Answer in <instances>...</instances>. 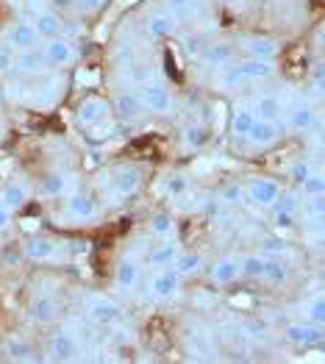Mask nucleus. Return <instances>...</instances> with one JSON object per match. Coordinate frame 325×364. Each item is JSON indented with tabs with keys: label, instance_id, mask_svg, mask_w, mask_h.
Segmentation results:
<instances>
[{
	"label": "nucleus",
	"instance_id": "nucleus-1",
	"mask_svg": "<svg viewBox=\"0 0 325 364\" xmlns=\"http://www.w3.org/2000/svg\"><path fill=\"white\" fill-rule=\"evenodd\" d=\"M103 178H106L100 183L103 195L109 192V198L119 203V200L137 195V189L142 186V167L139 164H119L114 170H109V176H103Z\"/></svg>",
	"mask_w": 325,
	"mask_h": 364
},
{
	"label": "nucleus",
	"instance_id": "nucleus-2",
	"mask_svg": "<svg viewBox=\"0 0 325 364\" xmlns=\"http://www.w3.org/2000/svg\"><path fill=\"white\" fill-rule=\"evenodd\" d=\"M97 203L89 192L73 189L70 195H64V217L73 220V225H87L92 220H97Z\"/></svg>",
	"mask_w": 325,
	"mask_h": 364
},
{
	"label": "nucleus",
	"instance_id": "nucleus-3",
	"mask_svg": "<svg viewBox=\"0 0 325 364\" xmlns=\"http://www.w3.org/2000/svg\"><path fill=\"white\" fill-rule=\"evenodd\" d=\"M139 97H142V106L150 114H173L176 109V97L173 92L167 90L161 81H148V84H139Z\"/></svg>",
	"mask_w": 325,
	"mask_h": 364
},
{
	"label": "nucleus",
	"instance_id": "nucleus-4",
	"mask_svg": "<svg viewBox=\"0 0 325 364\" xmlns=\"http://www.w3.org/2000/svg\"><path fill=\"white\" fill-rule=\"evenodd\" d=\"M181 275L173 270V267H156V273L150 275L148 281V298L153 301H161V304H167V301H173L181 295Z\"/></svg>",
	"mask_w": 325,
	"mask_h": 364
},
{
	"label": "nucleus",
	"instance_id": "nucleus-5",
	"mask_svg": "<svg viewBox=\"0 0 325 364\" xmlns=\"http://www.w3.org/2000/svg\"><path fill=\"white\" fill-rule=\"evenodd\" d=\"M45 359H48V362H61V364L81 359V345H78L75 334H70V331H59V334L48 336Z\"/></svg>",
	"mask_w": 325,
	"mask_h": 364
},
{
	"label": "nucleus",
	"instance_id": "nucleus-6",
	"mask_svg": "<svg viewBox=\"0 0 325 364\" xmlns=\"http://www.w3.org/2000/svg\"><path fill=\"white\" fill-rule=\"evenodd\" d=\"M42 53H45V59L50 67H70V64H75L78 61V48L73 45V39H67V36H53V39H45V45H42Z\"/></svg>",
	"mask_w": 325,
	"mask_h": 364
},
{
	"label": "nucleus",
	"instance_id": "nucleus-7",
	"mask_svg": "<svg viewBox=\"0 0 325 364\" xmlns=\"http://www.w3.org/2000/svg\"><path fill=\"white\" fill-rule=\"evenodd\" d=\"M278 192H281V183L272 181V178H262V176H256V178L245 183V200H250L259 209H270L275 203Z\"/></svg>",
	"mask_w": 325,
	"mask_h": 364
},
{
	"label": "nucleus",
	"instance_id": "nucleus-8",
	"mask_svg": "<svg viewBox=\"0 0 325 364\" xmlns=\"http://www.w3.org/2000/svg\"><path fill=\"white\" fill-rule=\"evenodd\" d=\"M109 112H112V103H109L106 97H100V95H89V97H84V100L78 103V109H75V120H78L81 128H92V125H97V122L106 120Z\"/></svg>",
	"mask_w": 325,
	"mask_h": 364
},
{
	"label": "nucleus",
	"instance_id": "nucleus-9",
	"mask_svg": "<svg viewBox=\"0 0 325 364\" xmlns=\"http://www.w3.org/2000/svg\"><path fill=\"white\" fill-rule=\"evenodd\" d=\"M73 189H78V178L73 173H67V170H50L39 181V195L42 198H64Z\"/></svg>",
	"mask_w": 325,
	"mask_h": 364
},
{
	"label": "nucleus",
	"instance_id": "nucleus-10",
	"mask_svg": "<svg viewBox=\"0 0 325 364\" xmlns=\"http://www.w3.org/2000/svg\"><path fill=\"white\" fill-rule=\"evenodd\" d=\"M87 314L92 317V323L97 326H114L122 320V309L117 301L106 298V295H92L87 298Z\"/></svg>",
	"mask_w": 325,
	"mask_h": 364
},
{
	"label": "nucleus",
	"instance_id": "nucleus-11",
	"mask_svg": "<svg viewBox=\"0 0 325 364\" xmlns=\"http://www.w3.org/2000/svg\"><path fill=\"white\" fill-rule=\"evenodd\" d=\"M281 134H284V122H272V120H256L250 125V131H247V142H250V148H256V151H267V148H272L278 139H281Z\"/></svg>",
	"mask_w": 325,
	"mask_h": 364
},
{
	"label": "nucleus",
	"instance_id": "nucleus-12",
	"mask_svg": "<svg viewBox=\"0 0 325 364\" xmlns=\"http://www.w3.org/2000/svg\"><path fill=\"white\" fill-rule=\"evenodd\" d=\"M39 45V33L33 28L31 20H14L9 28H6V48H11L14 53L17 50H28Z\"/></svg>",
	"mask_w": 325,
	"mask_h": 364
},
{
	"label": "nucleus",
	"instance_id": "nucleus-13",
	"mask_svg": "<svg viewBox=\"0 0 325 364\" xmlns=\"http://www.w3.org/2000/svg\"><path fill=\"white\" fill-rule=\"evenodd\" d=\"M281 122H284L289 131H295V134H309L320 120H317L314 106H309V103H295V106H287L284 120Z\"/></svg>",
	"mask_w": 325,
	"mask_h": 364
},
{
	"label": "nucleus",
	"instance_id": "nucleus-14",
	"mask_svg": "<svg viewBox=\"0 0 325 364\" xmlns=\"http://www.w3.org/2000/svg\"><path fill=\"white\" fill-rule=\"evenodd\" d=\"M112 109H114V114H117L119 120H125V122H134V120H139L142 114H148L145 106H142V97H139V92L137 90L117 92Z\"/></svg>",
	"mask_w": 325,
	"mask_h": 364
},
{
	"label": "nucleus",
	"instance_id": "nucleus-15",
	"mask_svg": "<svg viewBox=\"0 0 325 364\" xmlns=\"http://www.w3.org/2000/svg\"><path fill=\"white\" fill-rule=\"evenodd\" d=\"M28 314L36 326H53V323H59L61 306L53 295H36L28 306Z\"/></svg>",
	"mask_w": 325,
	"mask_h": 364
},
{
	"label": "nucleus",
	"instance_id": "nucleus-16",
	"mask_svg": "<svg viewBox=\"0 0 325 364\" xmlns=\"http://www.w3.org/2000/svg\"><path fill=\"white\" fill-rule=\"evenodd\" d=\"M48 67H50V64H48V59H45V53H42L39 45L14 53V70H17L20 75H33V78H39L42 73H48Z\"/></svg>",
	"mask_w": 325,
	"mask_h": 364
},
{
	"label": "nucleus",
	"instance_id": "nucleus-17",
	"mask_svg": "<svg viewBox=\"0 0 325 364\" xmlns=\"http://www.w3.org/2000/svg\"><path fill=\"white\" fill-rule=\"evenodd\" d=\"M208 278L217 284V287H228V284H234L242 278V262H239V256H220L211 267H208Z\"/></svg>",
	"mask_w": 325,
	"mask_h": 364
},
{
	"label": "nucleus",
	"instance_id": "nucleus-18",
	"mask_svg": "<svg viewBox=\"0 0 325 364\" xmlns=\"http://www.w3.org/2000/svg\"><path fill=\"white\" fill-rule=\"evenodd\" d=\"M31 200V183L26 178L9 181L0 186V206H6L9 212H20Z\"/></svg>",
	"mask_w": 325,
	"mask_h": 364
},
{
	"label": "nucleus",
	"instance_id": "nucleus-19",
	"mask_svg": "<svg viewBox=\"0 0 325 364\" xmlns=\"http://www.w3.org/2000/svg\"><path fill=\"white\" fill-rule=\"evenodd\" d=\"M142 284V264L137 259H122L114 270V287L122 295L137 292V287Z\"/></svg>",
	"mask_w": 325,
	"mask_h": 364
},
{
	"label": "nucleus",
	"instance_id": "nucleus-20",
	"mask_svg": "<svg viewBox=\"0 0 325 364\" xmlns=\"http://www.w3.org/2000/svg\"><path fill=\"white\" fill-rule=\"evenodd\" d=\"M250 112L256 114V120L281 122L284 120V112H287V103H284V97H278V95H259V97L250 103Z\"/></svg>",
	"mask_w": 325,
	"mask_h": 364
},
{
	"label": "nucleus",
	"instance_id": "nucleus-21",
	"mask_svg": "<svg viewBox=\"0 0 325 364\" xmlns=\"http://www.w3.org/2000/svg\"><path fill=\"white\" fill-rule=\"evenodd\" d=\"M0 350H3V356L9 362H39L33 345L23 334H9L3 339V348Z\"/></svg>",
	"mask_w": 325,
	"mask_h": 364
},
{
	"label": "nucleus",
	"instance_id": "nucleus-22",
	"mask_svg": "<svg viewBox=\"0 0 325 364\" xmlns=\"http://www.w3.org/2000/svg\"><path fill=\"white\" fill-rule=\"evenodd\" d=\"M31 23H33V28L39 33V39L61 36V26H64V20H61V14L56 9H36L33 17H31Z\"/></svg>",
	"mask_w": 325,
	"mask_h": 364
},
{
	"label": "nucleus",
	"instance_id": "nucleus-23",
	"mask_svg": "<svg viewBox=\"0 0 325 364\" xmlns=\"http://www.w3.org/2000/svg\"><path fill=\"white\" fill-rule=\"evenodd\" d=\"M201 61L211 67V70H217V67H225V64H231V61H237V48L231 45V42H211L203 48V53H201Z\"/></svg>",
	"mask_w": 325,
	"mask_h": 364
},
{
	"label": "nucleus",
	"instance_id": "nucleus-24",
	"mask_svg": "<svg viewBox=\"0 0 325 364\" xmlns=\"http://www.w3.org/2000/svg\"><path fill=\"white\" fill-rule=\"evenodd\" d=\"M287 342L300 345V348H309V345H320L323 342V326H311V323H292L287 326Z\"/></svg>",
	"mask_w": 325,
	"mask_h": 364
},
{
	"label": "nucleus",
	"instance_id": "nucleus-25",
	"mask_svg": "<svg viewBox=\"0 0 325 364\" xmlns=\"http://www.w3.org/2000/svg\"><path fill=\"white\" fill-rule=\"evenodd\" d=\"M59 95H61V75H48V73H42L39 75V84L31 90V97H33L36 106H50Z\"/></svg>",
	"mask_w": 325,
	"mask_h": 364
},
{
	"label": "nucleus",
	"instance_id": "nucleus-26",
	"mask_svg": "<svg viewBox=\"0 0 325 364\" xmlns=\"http://www.w3.org/2000/svg\"><path fill=\"white\" fill-rule=\"evenodd\" d=\"M245 84H247V81H245V75H242L239 61H231V64L214 70V87H217V90L234 92V90H239V87H245Z\"/></svg>",
	"mask_w": 325,
	"mask_h": 364
},
{
	"label": "nucleus",
	"instance_id": "nucleus-27",
	"mask_svg": "<svg viewBox=\"0 0 325 364\" xmlns=\"http://www.w3.org/2000/svg\"><path fill=\"white\" fill-rule=\"evenodd\" d=\"M242 50L253 59H275L278 56V42L272 36H245Z\"/></svg>",
	"mask_w": 325,
	"mask_h": 364
},
{
	"label": "nucleus",
	"instance_id": "nucleus-28",
	"mask_svg": "<svg viewBox=\"0 0 325 364\" xmlns=\"http://www.w3.org/2000/svg\"><path fill=\"white\" fill-rule=\"evenodd\" d=\"M26 256L31 262H56L59 259V245L48 237H31L26 242Z\"/></svg>",
	"mask_w": 325,
	"mask_h": 364
},
{
	"label": "nucleus",
	"instance_id": "nucleus-29",
	"mask_svg": "<svg viewBox=\"0 0 325 364\" xmlns=\"http://www.w3.org/2000/svg\"><path fill=\"white\" fill-rule=\"evenodd\" d=\"M145 28L153 39H164V36H173L178 31V17L170 11H153L145 23Z\"/></svg>",
	"mask_w": 325,
	"mask_h": 364
},
{
	"label": "nucleus",
	"instance_id": "nucleus-30",
	"mask_svg": "<svg viewBox=\"0 0 325 364\" xmlns=\"http://www.w3.org/2000/svg\"><path fill=\"white\" fill-rule=\"evenodd\" d=\"M239 67H242L245 81H267V78L275 75V61L272 59H253V56H247L245 61H239Z\"/></svg>",
	"mask_w": 325,
	"mask_h": 364
},
{
	"label": "nucleus",
	"instance_id": "nucleus-31",
	"mask_svg": "<svg viewBox=\"0 0 325 364\" xmlns=\"http://www.w3.org/2000/svg\"><path fill=\"white\" fill-rule=\"evenodd\" d=\"M181 139H183L186 151H201V148H206L208 142H211V128H208L206 122H189L183 128Z\"/></svg>",
	"mask_w": 325,
	"mask_h": 364
},
{
	"label": "nucleus",
	"instance_id": "nucleus-32",
	"mask_svg": "<svg viewBox=\"0 0 325 364\" xmlns=\"http://www.w3.org/2000/svg\"><path fill=\"white\" fill-rule=\"evenodd\" d=\"M253 122H256V114L250 112V106H247V103H237L234 112H231V134H234L237 139H245Z\"/></svg>",
	"mask_w": 325,
	"mask_h": 364
},
{
	"label": "nucleus",
	"instance_id": "nucleus-33",
	"mask_svg": "<svg viewBox=\"0 0 325 364\" xmlns=\"http://www.w3.org/2000/svg\"><path fill=\"white\" fill-rule=\"evenodd\" d=\"M203 264H206L203 253H178L176 262H173V270L181 278H192V275H198L203 270Z\"/></svg>",
	"mask_w": 325,
	"mask_h": 364
},
{
	"label": "nucleus",
	"instance_id": "nucleus-34",
	"mask_svg": "<svg viewBox=\"0 0 325 364\" xmlns=\"http://www.w3.org/2000/svg\"><path fill=\"white\" fill-rule=\"evenodd\" d=\"M178 253H181V247H178L176 242L156 245V247L148 253V264L150 267H173V262H176Z\"/></svg>",
	"mask_w": 325,
	"mask_h": 364
},
{
	"label": "nucleus",
	"instance_id": "nucleus-35",
	"mask_svg": "<svg viewBox=\"0 0 325 364\" xmlns=\"http://www.w3.org/2000/svg\"><path fill=\"white\" fill-rule=\"evenodd\" d=\"M239 262H242V278H250V281H262L265 278L267 256H262V253H247V256H239Z\"/></svg>",
	"mask_w": 325,
	"mask_h": 364
},
{
	"label": "nucleus",
	"instance_id": "nucleus-36",
	"mask_svg": "<svg viewBox=\"0 0 325 364\" xmlns=\"http://www.w3.org/2000/svg\"><path fill=\"white\" fill-rule=\"evenodd\" d=\"M150 234L159 240H167L176 234V217L170 212H156L150 217Z\"/></svg>",
	"mask_w": 325,
	"mask_h": 364
},
{
	"label": "nucleus",
	"instance_id": "nucleus-37",
	"mask_svg": "<svg viewBox=\"0 0 325 364\" xmlns=\"http://www.w3.org/2000/svg\"><path fill=\"white\" fill-rule=\"evenodd\" d=\"M303 314H306V323L311 326H323L325 323V298L323 292H314L306 304H303Z\"/></svg>",
	"mask_w": 325,
	"mask_h": 364
},
{
	"label": "nucleus",
	"instance_id": "nucleus-38",
	"mask_svg": "<svg viewBox=\"0 0 325 364\" xmlns=\"http://www.w3.org/2000/svg\"><path fill=\"white\" fill-rule=\"evenodd\" d=\"M289 275H292V267H289V262H284V259H267L265 281H272V284H284Z\"/></svg>",
	"mask_w": 325,
	"mask_h": 364
},
{
	"label": "nucleus",
	"instance_id": "nucleus-39",
	"mask_svg": "<svg viewBox=\"0 0 325 364\" xmlns=\"http://www.w3.org/2000/svg\"><path fill=\"white\" fill-rule=\"evenodd\" d=\"M217 200L223 203V206H242L245 203V186L242 183H225L223 189H220V195H217Z\"/></svg>",
	"mask_w": 325,
	"mask_h": 364
},
{
	"label": "nucleus",
	"instance_id": "nucleus-40",
	"mask_svg": "<svg viewBox=\"0 0 325 364\" xmlns=\"http://www.w3.org/2000/svg\"><path fill=\"white\" fill-rule=\"evenodd\" d=\"M300 195L303 198H320V195H325L323 173H311L306 181H300Z\"/></svg>",
	"mask_w": 325,
	"mask_h": 364
},
{
	"label": "nucleus",
	"instance_id": "nucleus-41",
	"mask_svg": "<svg viewBox=\"0 0 325 364\" xmlns=\"http://www.w3.org/2000/svg\"><path fill=\"white\" fill-rule=\"evenodd\" d=\"M164 192H167L170 198H186V192H189V178H186V176H181V173L167 176V181H164Z\"/></svg>",
	"mask_w": 325,
	"mask_h": 364
},
{
	"label": "nucleus",
	"instance_id": "nucleus-42",
	"mask_svg": "<svg viewBox=\"0 0 325 364\" xmlns=\"http://www.w3.org/2000/svg\"><path fill=\"white\" fill-rule=\"evenodd\" d=\"M6 97H9V100H14V103H23V100H28L31 97V87L26 84V81L14 78V81H9V84H6Z\"/></svg>",
	"mask_w": 325,
	"mask_h": 364
},
{
	"label": "nucleus",
	"instance_id": "nucleus-43",
	"mask_svg": "<svg viewBox=\"0 0 325 364\" xmlns=\"http://www.w3.org/2000/svg\"><path fill=\"white\" fill-rule=\"evenodd\" d=\"M297 206H300V200H297L295 192H278V198H275V203L270 209H275V212H297Z\"/></svg>",
	"mask_w": 325,
	"mask_h": 364
},
{
	"label": "nucleus",
	"instance_id": "nucleus-44",
	"mask_svg": "<svg viewBox=\"0 0 325 364\" xmlns=\"http://www.w3.org/2000/svg\"><path fill=\"white\" fill-rule=\"evenodd\" d=\"M311 173H314V167H311L309 159H300V161H295V164H289V178H292L295 183L306 181Z\"/></svg>",
	"mask_w": 325,
	"mask_h": 364
},
{
	"label": "nucleus",
	"instance_id": "nucleus-45",
	"mask_svg": "<svg viewBox=\"0 0 325 364\" xmlns=\"http://www.w3.org/2000/svg\"><path fill=\"white\" fill-rule=\"evenodd\" d=\"M161 3H164V11H170V14L181 17V14H192L198 0H161Z\"/></svg>",
	"mask_w": 325,
	"mask_h": 364
},
{
	"label": "nucleus",
	"instance_id": "nucleus-46",
	"mask_svg": "<svg viewBox=\"0 0 325 364\" xmlns=\"http://www.w3.org/2000/svg\"><path fill=\"white\" fill-rule=\"evenodd\" d=\"M272 225H275L278 231H289V228H295L297 225L295 212H275L272 214Z\"/></svg>",
	"mask_w": 325,
	"mask_h": 364
},
{
	"label": "nucleus",
	"instance_id": "nucleus-47",
	"mask_svg": "<svg viewBox=\"0 0 325 364\" xmlns=\"http://www.w3.org/2000/svg\"><path fill=\"white\" fill-rule=\"evenodd\" d=\"M109 0H75V11L78 14H97V11H103V6H106Z\"/></svg>",
	"mask_w": 325,
	"mask_h": 364
},
{
	"label": "nucleus",
	"instance_id": "nucleus-48",
	"mask_svg": "<svg viewBox=\"0 0 325 364\" xmlns=\"http://www.w3.org/2000/svg\"><path fill=\"white\" fill-rule=\"evenodd\" d=\"M287 253H289L287 242H265V247H262V256H267V259H284Z\"/></svg>",
	"mask_w": 325,
	"mask_h": 364
},
{
	"label": "nucleus",
	"instance_id": "nucleus-49",
	"mask_svg": "<svg viewBox=\"0 0 325 364\" xmlns=\"http://www.w3.org/2000/svg\"><path fill=\"white\" fill-rule=\"evenodd\" d=\"M9 73H14V50L0 48V78H6Z\"/></svg>",
	"mask_w": 325,
	"mask_h": 364
},
{
	"label": "nucleus",
	"instance_id": "nucleus-50",
	"mask_svg": "<svg viewBox=\"0 0 325 364\" xmlns=\"http://www.w3.org/2000/svg\"><path fill=\"white\" fill-rule=\"evenodd\" d=\"M306 217H323V195L306 198Z\"/></svg>",
	"mask_w": 325,
	"mask_h": 364
},
{
	"label": "nucleus",
	"instance_id": "nucleus-51",
	"mask_svg": "<svg viewBox=\"0 0 325 364\" xmlns=\"http://www.w3.org/2000/svg\"><path fill=\"white\" fill-rule=\"evenodd\" d=\"M245 331H250V336H262L267 331V323H262V320H250V323H245Z\"/></svg>",
	"mask_w": 325,
	"mask_h": 364
},
{
	"label": "nucleus",
	"instance_id": "nucleus-52",
	"mask_svg": "<svg viewBox=\"0 0 325 364\" xmlns=\"http://www.w3.org/2000/svg\"><path fill=\"white\" fill-rule=\"evenodd\" d=\"M11 214L14 212H9L6 206H0V231H6V228L11 225Z\"/></svg>",
	"mask_w": 325,
	"mask_h": 364
},
{
	"label": "nucleus",
	"instance_id": "nucleus-53",
	"mask_svg": "<svg viewBox=\"0 0 325 364\" xmlns=\"http://www.w3.org/2000/svg\"><path fill=\"white\" fill-rule=\"evenodd\" d=\"M26 3H28L33 11H36V9H48V6H50V0H26Z\"/></svg>",
	"mask_w": 325,
	"mask_h": 364
},
{
	"label": "nucleus",
	"instance_id": "nucleus-54",
	"mask_svg": "<svg viewBox=\"0 0 325 364\" xmlns=\"http://www.w3.org/2000/svg\"><path fill=\"white\" fill-rule=\"evenodd\" d=\"M56 9H73L75 6V0H50Z\"/></svg>",
	"mask_w": 325,
	"mask_h": 364
},
{
	"label": "nucleus",
	"instance_id": "nucleus-55",
	"mask_svg": "<svg viewBox=\"0 0 325 364\" xmlns=\"http://www.w3.org/2000/svg\"><path fill=\"white\" fill-rule=\"evenodd\" d=\"M220 3H225V6H237V3H242V0H220Z\"/></svg>",
	"mask_w": 325,
	"mask_h": 364
}]
</instances>
